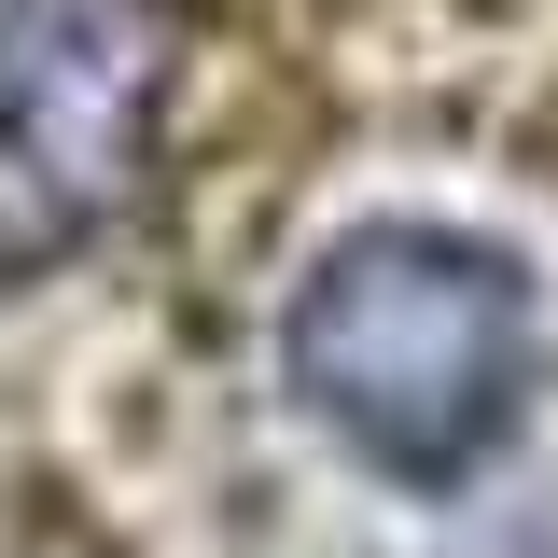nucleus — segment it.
Wrapping results in <instances>:
<instances>
[{
    "instance_id": "f03ea898",
    "label": "nucleus",
    "mask_w": 558,
    "mask_h": 558,
    "mask_svg": "<svg viewBox=\"0 0 558 558\" xmlns=\"http://www.w3.org/2000/svg\"><path fill=\"white\" fill-rule=\"evenodd\" d=\"M182 0H0V279L84 252L154 168Z\"/></svg>"
},
{
    "instance_id": "f257e3e1",
    "label": "nucleus",
    "mask_w": 558,
    "mask_h": 558,
    "mask_svg": "<svg viewBox=\"0 0 558 558\" xmlns=\"http://www.w3.org/2000/svg\"><path fill=\"white\" fill-rule=\"evenodd\" d=\"M279 363L377 475L447 488L531 405V279L461 223H363L307 266Z\"/></svg>"
}]
</instances>
